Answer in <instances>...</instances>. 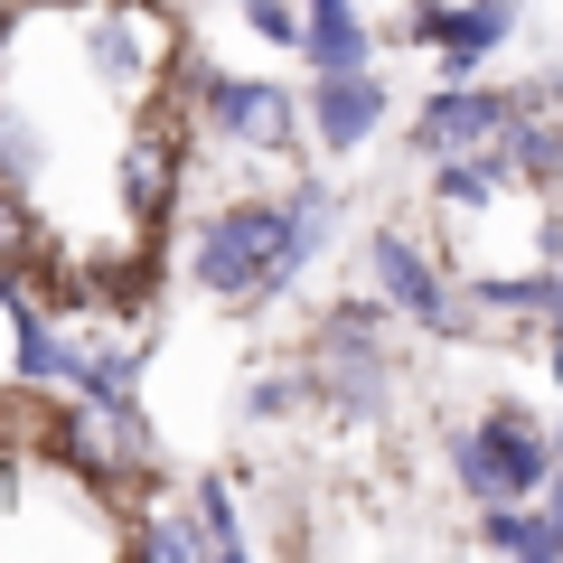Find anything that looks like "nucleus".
Returning <instances> with one entry per match:
<instances>
[{
  "instance_id": "f257e3e1",
  "label": "nucleus",
  "mask_w": 563,
  "mask_h": 563,
  "mask_svg": "<svg viewBox=\"0 0 563 563\" xmlns=\"http://www.w3.org/2000/svg\"><path fill=\"white\" fill-rule=\"evenodd\" d=\"M329 217H339L329 188H291L282 207L244 198V207H225V217L198 225V254L188 263H198V282L217 301H263V291H282V282L329 244Z\"/></svg>"
},
{
  "instance_id": "f03ea898",
  "label": "nucleus",
  "mask_w": 563,
  "mask_h": 563,
  "mask_svg": "<svg viewBox=\"0 0 563 563\" xmlns=\"http://www.w3.org/2000/svg\"><path fill=\"white\" fill-rule=\"evenodd\" d=\"M563 451L544 442L536 422L517 413V404H498L488 422H461L451 432V479H461L470 507H507V498H536L544 479H554Z\"/></svg>"
},
{
  "instance_id": "7ed1b4c3",
  "label": "nucleus",
  "mask_w": 563,
  "mask_h": 563,
  "mask_svg": "<svg viewBox=\"0 0 563 563\" xmlns=\"http://www.w3.org/2000/svg\"><path fill=\"white\" fill-rule=\"evenodd\" d=\"M320 404H339L347 422H376L395 404V357H385V320L366 301H339L320 320Z\"/></svg>"
},
{
  "instance_id": "20e7f679",
  "label": "nucleus",
  "mask_w": 563,
  "mask_h": 563,
  "mask_svg": "<svg viewBox=\"0 0 563 563\" xmlns=\"http://www.w3.org/2000/svg\"><path fill=\"white\" fill-rule=\"evenodd\" d=\"M85 57H95L103 85H122V95H151V85L179 76V20H169L161 0H103L95 29H85Z\"/></svg>"
},
{
  "instance_id": "39448f33",
  "label": "nucleus",
  "mask_w": 563,
  "mask_h": 563,
  "mask_svg": "<svg viewBox=\"0 0 563 563\" xmlns=\"http://www.w3.org/2000/svg\"><path fill=\"white\" fill-rule=\"evenodd\" d=\"M507 122H517V95L451 76L442 95L413 113V151L422 161H479V151H507Z\"/></svg>"
},
{
  "instance_id": "423d86ee",
  "label": "nucleus",
  "mask_w": 563,
  "mask_h": 563,
  "mask_svg": "<svg viewBox=\"0 0 563 563\" xmlns=\"http://www.w3.org/2000/svg\"><path fill=\"white\" fill-rule=\"evenodd\" d=\"M188 95H198L207 132H225L235 151H282L301 103L282 95V85H254V76H217V66H188Z\"/></svg>"
},
{
  "instance_id": "0eeeda50",
  "label": "nucleus",
  "mask_w": 563,
  "mask_h": 563,
  "mask_svg": "<svg viewBox=\"0 0 563 563\" xmlns=\"http://www.w3.org/2000/svg\"><path fill=\"white\" fill-rule=\"evenodd\" d=\"M366 263H376V282H385V310H404L413 329H432V339H461V329H470L461 291L442 282V263L422 254L413 235H376V244H366Z\"/></svg>"
},
{
  "instance_id": "6e6552de",
  "label": "nucleus",
  "mask_w": 563,
  "mask_h": 563,
  "mask_svg": "<svg viewBox=\"0 0 563 563\" xmlns=\"http://www.w3.org/2000/svg\"><path fill=\"white\" fill-rule=\"evenodd\" d=\"M517 29V0H470V10H442V0H413L404 10V38H432L442 76H479L488 47Z\"/></svg>"
},
{
  "instance_id": "1a4fd4ad",
  "label": "nucleus",
  "mask_w": 563,
  "mask_h": 563,
  "mask_svg": "<svg viewBox=\"0 0 563 563\" xmlns=\"http://www.w3.org/2000/svg\"><path fill=\"white\" fill-rule=\"evenodd\" d=\"M179 179H188V161H179V132L141 122V132L122 141V207H132L141 225H161L169 207H179Z\"/></svg>"
},
{
  "instance_id": "9d476101",
  "label": "nucleus",
  "mask_w": 563,
  "mask_h": 563,
  "mask_svg": "<svg viewBox=\"0 0 563 563\" xmlns=\"http://www.w3.org/2000/svg\"><path fill=\"white\" fill-rule=\"evenodd\" d=\"M507 169L526 188H563V85H526L507 122Z\"/></svg>"
},
{
  "instance_id": "9b49d317",
  "label": "nucleus",
  "mask_w": 563,
  "mask_h": 563,
  "mask_svg": "<svg viewBox=\"0 0 563 563\" xmlns=\"http://www.w3.org/2000/svg\"><path fill=\"white\" fill-rule=\"evenodd\" d=\"M376 122H385V85L366 76V66H329L320 95H310V132H320L329 151H357Z\"/></svg>"
},
{
  "instance_id": "f8f14e48",
  "label": "nucleus",
  "mask_w": 563,
  "mask_h": 563,
  "mask_svg": "<svg viewBox=\"0 0 563 563\" xmlns=\"http://www.w3.org/2000/svg\"><path fill=\"white\" fill-rule=\"evenodd\" d=\"M76 376H85V339L66 320H47L38 301L20 310V385H47V395H76Z\"/></svg>"
},
{
  "instance_id": "ddd939ff",
  "label": "nucleus",
  "mask_w": 563,
  "mask_h": 563,
  "mask_svg": "<svg viewBox=\"0 0 563 563\" xmlns=\"http://www.w3.org/2000/svg\"><path fill=\"white\" fill-rule=\"evenodd\" d=\"M507 179H517V169H507V151H479V161H432V198H442L451 217H479Z\"/></svg>"
},
{
  "instance_id": "4468645a",
  "label": "nucleus",
  "mask_w": 563,
  "mask_h": 563,
  "mask_svg": "<svg viewBox=\"0 0 563 563\" xmlns=\"http://www.w3.org/2000/svg\"><path fill=\"white\" fill-rule=\"evenodd\" d=\"M301 57L329 76V66H366L376 47H366V20L347 10V0H310V47H301Z\"/></svg>"
},
{
  "instance_id": "2eb2a0df",
  "label": "nucleus",
  "mask_w": 563,
  "mask_h": 563,
  "mask_svg": "<svg viewBox=\"0 0 563 563\" xmlns=\"http://www.w3.org/2000/svg\"><path fill=\"white\" fill-rule=\"evenodd\" d=\"M132 554L141 563H198V554H217V536H207L198 507H188V517H141L132 526Z\"/></svg>"
},
{
  "instance_id": "dca6fc26",
  "label": "nucleus",
  "mask_w": 563,
  "mask_h": 563,
  "mask_svg": "<svg viewBox=\"0 0 563 563\" xmlns=\"http://www.w3.org/2000/svg\"><path fill=\"white\" fill-rule=\"evenodd\" d=\"M132 385H141V347L132 339H85V376H76L85 404H122Z\"/></svg>"
},
{
  "instance_id": "f3484780",
  "label": "nucleus",
  "mask_w": 563,
  "mask_h": 563,
  "mask_svg": "<svg viewBox=\"0 0 563 563\" xmlns=\"http://www.w3.org/2000/svg\"><path fill=\"white\" fill-rule=\"evenodd\" d=\"M479 536L498 544V554H526V563H554V536H544V507H479Z\"/></svg>"
},
{
  "instance_id": "a211bd4d",
  "label": "nucleus",
  "mask_w": 563,
  "mask_h": 563,
  "mask_svg": "<svg viewBox=\"0 0 563 563\" xmlns=\"http://www.w3.org/2000/svg\"><path fill=\"white\" fill-rule=\"evenodd\" d=\"M188 507L207 517V536H217V554L235 563V554H244V517H235V488H225V479H198V498H188Z\"/></svg>"
},
{
  "instance_id": "6ab92c4d",
  "label": "nucleus",
  "mask_w": 563,
  "mask_h": 563,
  "mask_svg": "<svg viewBox=\"0 0 563 563\" xmlns=\"http://www.w3.org/2000/svg\"><path fill=\"white\" fill-rule=\"evenodd\" d=\"M235 10H244L273 47H310V10H282V0H235Z\"/></svg>"
},
{
  "instance_id": "aec40b11",
  "label": "nucleus",
  "mask_w": 563,
  "mask_h": 563,
  "mask_svg": "<svg viewBox=\"0 0 563 563\" xmlns=\"http://www.w3.org/2000/svg\"><path fill=\"white\" fill-rule=\"evenodd\" d=\"M20 310H29V291H20V282H0V329H20ZM0 376H20V357H0Z\"/></svg>"
},
{
  "instance_id": "412c9836",
  "label": "nucleus",
  "mask_w": 563,
  "mask_h": 563,
  "mask_svg": "<svg viewBox=\"0 0 563 563\" xmlns=\"http://www.w3.org/2000/svg\"><path fill=\"white\" fill-rule=\"evenodd\" d=\"M544 536H554V554H563V470L544 479Z\"/></svg>"
},
{
  "instance_id": "4be33fe9",
  "label": "nucleus",
  "mask_w": 563,
  "mask_h": 563,
  "mask_svg": "<svg viewBox=\"0 0 563 563\" xmlns=\"http://www.w3.org/2000/svg\"><path fill=\"white\" fill-rule=\"evenodd\" d=\"M20 10L29 0H0V57H10V38H20Z\"/></svg>"
},
{
  "instance_id": "5701e85b",
  "label": "nucleus",
  "mask_w": 563,
  "mask_h": 563,
  "mask_svg": "<svg viewBox=\"0 0 563 563\" xmlns=\"http://www.w3.org/2000/svg\"><path fill=\"white\" fill-rule=\"evenodd\" d=\"M554 339H563V273H554Z\"/></svg>"
},
{
  "instance_id": "b1692460",
  "label": "nucleus",
  "mask_w": 563,
  "mask_h": 563,
  "mask_svg": "<svg viewBox=\"0 0 563 563\" xmlns=\"http://www.w3.org/2000/svg\"><path fill=\"white\" fill-rule=\"evenodd\" d=\"M544 366H554V385H563V339H554V357H544Z\"/></svg>"
}]
</instances>
